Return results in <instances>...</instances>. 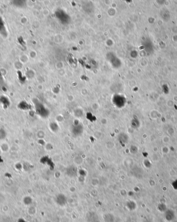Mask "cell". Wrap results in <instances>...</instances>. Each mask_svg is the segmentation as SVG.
<instances>
[{
	"label": "cell",
	"mask_w": 177,
	"mask_h": 222,
	"mask_svg": "<svg viewBox=\"0 0 177 222\" xmlns=\"http://www.w3.org/2000/svg\"><path fill=\"white\" fill-rule=\"evenodd\" d=\"M3 26V21L2 20V19L0 18V29H1V28H2Z\"/></svg>",
	"instance_id": "3957f363"
},
{
	"label": "cell",
	"mask_w": 177,
	"mask_h": 222,
	"mask_svg": "<svg viewBox=\"0 0 177 222\" xmlns=\"http://www.w3.org/2000/svg\"><path fill=\"white\" fill-rule=\"evenodd\" d=\"M87 219L90 222H98L99 217L94 212H89L87 214Z\"/></svg>",
	"instance_id": "6da1fadb"
},
{
	"label": "cell",
	"mask_w": 177,
	"mask_h": 222,
	"mask_svg": "<svg viewBox=\"0 0 177 222\" xmlns=\"http://www.w3.org/2000/svg\"><path fill=\"white\" fill-rule=\"evenodd\" d=\"M6 136V132L3 129H0V140L4 139L5 138Z\"/></svg>",
	"instance_id": "7a4b0ae2"
}]
</instances>
